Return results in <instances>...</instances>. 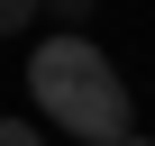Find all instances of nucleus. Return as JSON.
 Masks as SVG:
<instances>
[{"instance_id": "nucleus-1", "label": "nucleus", "mask_w": 155, "mask_h": 146, "mask_svg": "<svg viewBox=\"0 0 155 146\" xmlns=\"http://www.w3.org/2000/svg\"><path fill=\"white\" fill-rule=\"evenodd\" d=\"M28 91H37V110L64 137H82V146H128L137 137V101H128L119 64L91 37H46L28 55Z\"/></svg>"}, {"instance_id": "nucleus-4", "label": "nucleus", "mask_w": 155, "mask_h": 146, "mask_svg": "<svg viewBox=\"0 0 155 146\" xmlns=\"http://www.w3.org/2000/svg\"><path fill=\"white\" fill-rule=\"evenodd\" d=\"M0 146H46V137H37L28 119H0Z\"/></svg>"}, {"instance_id": "nucleus-2", "label": "nucleus", "mask_w": 155, "mask_h": 146, "mask_svg": "<svg viewBox=\"0 0 155 146\" xmlns=\"http://www.w3.org/2000/svg\"><path fill=\"white\" fill-rule=\"evenodd\" d=\"M91 9H101V0H46V18H55V37H91Z\"/></svg>"}, {"instance_id": "nucleus-5", "label": "nucleus", "mask_w": 155, "mask_h": 146, "mask_svg": "<svg viewBox=\"0 0 155 146\" xmlns=\"http://www.w3.org/2000/svg\"><path fill=\"white\" fill-rule=\"evenodd\" d=\"M128 146H146V137H128Z\"/></svg>"}, {"instance_id": "nucleus-3", "label": "nucleus", "mask_w": 155, "mask_h": 146, "mask_svg": "<svg viewBox=\"0 0 155 146\" xmlns=\"http://www.w3.org/2000/svg\"><path fill=\"white\" fill-rule=\"evenodd\" d=\"M46 9V0H0V37H28V18Z\"/></svg>"}]
</instances>
